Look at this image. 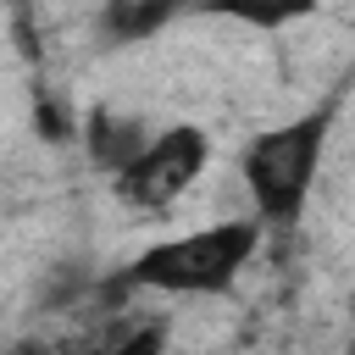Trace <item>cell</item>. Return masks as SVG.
Wrapping results in <instances>:
<instances>
[{
    "label": "cell",
    "instance_id": "cell-1",
    "mask_svg": "<svg viewBox=\"0 0 355 355\" xmlns=\"http://www.w3.org/2000/svg\"><path fill=\"white\" fill-rule=\"evenodd\" d=\"M266 239V222L261 216H233V222H211V227H189V233H172V239H155L144 244L128 272H122V288H150V294H227L244 266L255 261Z\"/></svg>",
    "mask_w": 355,
    "mask_h": 355
},
{
    "label": "cell",
    "instance_id": "cell-2",
    "mask_svg": "<svg viewBox=\"0 0 355 355\" xmlns=\"http://www.w3.org/2000/svg\"><path fill=\"white\" fill-rule=\"evenodd\" d=\"M327 139H333V105H316V111H300L244 144L239 178H244L250 211L266 227H294L305 216L311 189L327 161Z\"/></svg>",
    "mask_w": 355,
    "mask_h": 355
},
{
    "label": "cell",
    "instance_id": "cell-3",
    "mask_svg": "<svg viewBox=\"0 0 355 355\" xmlns=\"http://www.w3.org/2000/svg\"><path fill=\"white\" fill-rule=\"evenodd\" d=\"M205 161H211L205 128L172 122V128L150 133L144 150H139L128 166L111 172V194H116L128 211H166V205H178V200L200 183Z\"/></svg>",
    "mask_w": 355,
    "mask_h": 355
},
{
    "label": "cell",
    "instance_id": "cell-4",
    "mask_svg": "<svg viewBox=\"0 0 355 355\" xmlns=\"http://www.w3.org/2000/svg\"><path fill=\"white\" fill-rule=\"evenodd\" d=\"M144 139H150V128H144V116H133V111L94 105L89 122H83V144H89V155H94V166H100L105 178H111L116 166H128V161L144 150Z\"/></svg>",
    "mask_w": 355,
    "mask_h": 355
},
{
    "label": "cell",
    "instance_id": "cell-5",
    "mask_svg": "<svg viewBox=\"0 0 355 355\" xmlns=\"http://www.w3.org/2000/svg\"><path fill=\"white\" fill-rule=\"evenodd\" d=\"M316 6L322 0H189V11L239 22V28H255V33H283L305 17H316Z\"/></svg>",
    "mask_w": 355,
    "mask_h": 355
},
{
    "label": "cell",
    "instance_id": "cell-6",
    "mask_svg": "<svg viewBox=\"0 0 355 355\" xmlns=\"http://www.w3.org/2000/svg\"><path fill=\"white\" fill-rule=\"evenodd\" d=\"M183 11H189V0H105L100 28L111 44H144Z\"/></svg>",
    "mask_w": 355,
    "mask_h": 355
}]
</instances>
